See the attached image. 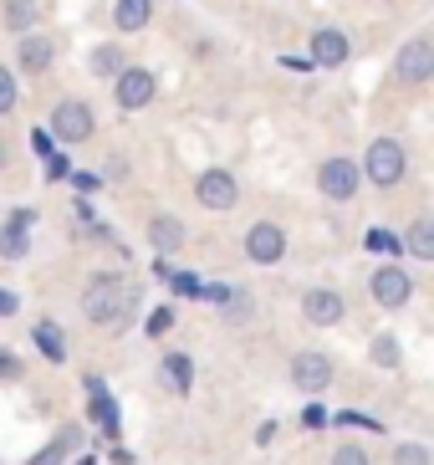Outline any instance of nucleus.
<instances>
[{"mask_svg":"<svg viewBox=\"0 0 434 465\" xmlns=\"http://www.w3.org/2000/svg\"><path fill=\"white\" fill-rule=\"evenodd\" d=\"M138 282L123 272H93V282L82 287V317L97 328H123L138 312Z\"/></svg>","mask_w":434,"mask_h":465,"instance_id":"f257e3e1","label":"nucleus"},{"mask_svg":"<svg viewBox=\"0 0 434 465\" xmlns=\"http://www.w3.org/2000/svg\"><path fill=\"white\" fill-rule=\"evenodd\" d=\"M409 174V149L399 143V138H373L363 153V179L373 184V190H399Z\"/></svg>","mask_w":434,"mask_h":465,"instance_id":"f03ea898","label":"nucleus"},{"mask_svg":"<svg viewBox=\"0 0 434 465\" xmlns=\"http://www.w3.org/2000/svg\"><path fill=\"white\" fill-rule=\"evenodd\" d=\"M286 379H291V389L307 399L327 394L332 389V379H338V369H332V358L317 353V348H301V353H291V369H286Z\"/></svg>","mask_w":434,"mask_h":465,"instance_id":"7ed1b4c3","label":"nucleus"},{"mask_svg":"<svg viewBox=\"0 0 434 465\" xmlns=\"http://www.w3.org/2000/svg\"><path fill=\"white\" fill-rule=\"evenodd\" d=\"M317 190H322V200H332V205H348V200L363 190V169H358L348 153H332V159L317 164Z\"/></svg>","mask_w":434,"mask_h":465,"instance_id":"20e7f679","label":"nucleus"},{"mask_svg":"<svg viewBox=\"0 0 434 465\" xmlns=\"http://www.w3.org/2000/svg\"><path fill=\"white\" fill-rule=\"evenodd\" d=\"M153 93H159V77L149 67H138V62H128L113 77V103H118V113H143L153 103Z\"/></svg>","mask_w":434,"mask_h":465,"instance_id":"39448f33","label":"nucleus"},{"mask_svg":"<svg viewBox=\"0 0 434 465\" xmlns=\"http://www.w3.org/2000/svg\"><path fill=\"white\" fill-rule=\"evenodd\" d=\"M286 225H276V220H256L251 231H245V261L251 266H281L286 261Z\"/></svg>","mask_w":434,"mask_h":465,"instance_id":"423d86ee","label":"nucleus"},{"mask_svg":"<svg viewBox=\"0 0 434 465\" xmlns=\"http://www.w3.org/2000/svg\"><path fill=\"white\" fill-rule=\"evenodd\" d=\"M368 292H373V302H379L383 312H399V307L414 302V276L399 261H389V266H379V272L368 276Z\"/></svg>","mask_w":434,"mask_h":465,"instance_id":"0eeeda50","label":"nucleus"},{"mask_svg":"<svg viewBox=\"0 0 434 465\" xmlns=\"http://www.w3.org/2000/svg\"><path fill=\"white\" fill-rule=\"evenodd\" d=\"M434 77V42L429 36H409L394 56V83L404 87H424Z\"/></svg>","mask_w":434,"mask_h":465,"instance_id":"6e6552de","label":"nucleus"},{"mask_svg":"<svg viewBox=\"0 0 434 465\" xmlns=\"http://www.w3.org/2000/svg\"><path fill=\"white\" fill-rule=\"evenodd\" d=\"M93 128H97V118H93V108H87L82 97H62V103L52 108V138L56 143H87Z\"/></svg>","mask_w":434,"mask_h":465,"instance_id":"1a4fd4ad","label":"nucleus"},{"mask_svg":"<svg viewBox=\"0 0 434 465\" xmlns=\"http://www.w3.org/2000/svg\"><path fill=\"white\" fill-rule=\"evenodd\" d=\"M194 200H200L204 210L225 215V210L241 205V179H235L231 169H204V174L194 179Z\"/></svg>","mask_w":434,"mask_h":465,"instance_id":"9d476101","label":"nucleus"},{"mask_svg":"<svg viewBox=\"0 0 434 465\" xmlns=\"http://www.w3.org/2000/svg\"><path fill=\"white\" fill-rule=\"evenodd\" d=\"M301 317L312 322V328H338L342 317H348V297L332 287H307L301 292Z\"/></svg>","mask_w":434,"mask_h":465,"instance_id":"9b49d317","label":"nucleus"},{"mask_svg":"<svg viewBox=\"0 0 434 465\" xmlns=\"http://www.w3.org/2000/svg\"><path fill=\"white\" fill-rule=\"evenodd\" d=\"M307 62H312V67H342V62H348V56H353V42H348V31H338V26H317L312 31V42H307Z\"/></svg>","mask_w":434,"mask_h":465,"instance_id":"f8f14e48","label":"nucleus"},{"mask_svg":"<svg viewBox=\"0 0 434 465\" xmlns=\"http://www.w3.org/2000/svg\"><path fill=\"white\" fill-rule=\"evenodd\" d=\"M31 225H36V210H11V220L0 225V261L31 256Z\"/></svg>","mask_w":434,"mask_h":465,"instance_id":"ddd939ff","label":"nucleus"},{"mask_svg":"<svg viewBox=\"0 0 434 465\" xmlns=\"http://www.w3.org/2000/svg\"><path fill=\"white\" fill-rule=\"evenodd\" d=\"M56 62V42L52 36H41V31H26L21 46H15V67L26 72V77H46Z\"/></svg>","mask_w":434,"mask_h":465,"instance_id":"4468645a","label":"nucleus"},{"mask_svg":"<svg viewBox=\"0 0 434 465\" xmlns=\"http://www.w3.org/2000/svg\"><path fill=\"white\" fill-rule=\"evenodd\" d=\"M184 241H190V231H184V220H179V215H169V210L149 215V246L159 251V256H174V251H184Z\"/></svg>","mask_w":434,"mask_h":465,"instance_id":"2eb2a0df","label":"nucleus"},{"mask_svg":"<svg viewBox=\"0 0 434 465\" xmlns=\"http://www.w3.org/2000/svg\"><path fill=\"white\" fill-rule=\"evenodd\" d=\"M159 379H163V389H169V394H190L194 389V358L190 353H163L159 358Z\"/></svg>","mask_w":434,"mask_h":465,"instance_id":"dca6fc26","label":"nucleus"},{"mask_svg":"<svg viewBox=\"0 0 434 465\" xmlns=\"http://www.w3.org/2000/svg\"><path fill=\"white\" fill-rule=\"evenodd\" d=\"M77 445H82V424H62V430L52 435V445H46V450H36L26 465H67V455L77 450Z\"/></svg>","mask_w":434,"mask_h":465,"instance_id":"f3484780","label":"nucleus"},{"mask_svg":"<svg viewBox=\"0 0 434 465\" xmlns=\"http://www.w3.org/2000/svg\"><path fill=\"white\" fill-rule=\"evenodd\" d=\"M149 21H153V0H118V5H113V26H118L123 36L149 31Z\"/></svg>","mask_w":434,"mask_h":465,"instance_id":"a211bd4d","label":"nucleus"},{"mask_svg":"<svg viewBox=\"0 0 434 465\" xmlns=\"http://www.w3.org/2000/svg\"><path fill=\"white\" fill-rule=\"evenodd\" d=\"M31 342L41 348L46 363H67V332L56 328L52 317H36V328H31Z\"/></svg>","mask_w":434,"mask_h":465,"instance_id":"6ab92c4d","label":"nucleus"},{"mask_svg":"<svg viewBox=\"0 0 434 465\" xmlns=\"http://www.w3.org/2000/svg\"><path fill=\"white\" fill-rule=\"evenodd\" d=\"M399 246H404L414 261H434V220L429 215L409 220V231H404V241H399Z\"/></svg>","mask_w":434,"mask_h":465,"instance_id":"aec40b11","label":"nucleus"},{"mask_svg":"<svg viewBox=\"0 0 434 465\" xmlns=\"http://www.w3.org/2000/svg\"><path fill=\"white\" fill-rule=\"evenodd\" d=\"M210 297L225 302V322H235V328H245L251 312H256V302H251V292H245V287H215Z\"/></svg>","mask_w":434,"mask_h":465,"instance_id":"412c9836","label":"nucleus"},{"mask_svg":"<svg viewBox=\"0 0 434 465\" xmlns=\"http://www.w3.org/2000/svg\"><path fill=\"white\" fill-rule=\"evenodd\" d=\"M368 363H373V369H399V363H404V342H399L394 332H379V338L368 342Z\"/></svg>","mask_w":434,"mask_h":465,"instance_id":"4be33fe9","label":"nucleus"},{"mask_svg":"<svg viewBox=\"0 0 434 465\" xmlns=\"http://www.w3.org/2000/svg\"><path fill=\"white\" fill-rule=\"evenodd\" d=\"M87 67H93V77H118L123 67H128V56H123V46H113V42H103V46H93V56H87Z\"/></svg>","mask_w":434,"mask_h":465,"instance_id":"5701e85b","label":"nucleus"},{"mask_svg":"<svg viewBox=\"0 0 434 465\" xmlns=\"http://www.w3.org/2000/svg\"><path fill=\"white\" fill-rule=\"evenodd\" d=\"M87 394H93L97 424H108V435H118V404H113V394L103 389V379H87Z\"/></svg>","mask_w":434,"mask_h":465,"instance_id":"b1692460","label":"nucleus"},{"mask_svg":"<svg viewBox=\"0 0 434 465\" xmlns=\"http://www.w3.org/2000/svg\"><path fill=\"white\" fill-rule=\"evenodd\" d=\"M5 31H15V36L36 31V0H5Z\"/></svg>","mask_w":434,"mask_h":465,"instance_id":"393cba45","label":"nucleus"},{"mask_svg":"<svg viewBox=\"0 0 434 465\" xmlns=\"http://www.w3.org/2000/svg\"><path fill=\"white\" fill-rule=\"evenodd\" d=\"M389 465H434V455L424 440H399L394 450H389Z\"/></svg>","mask_w":434,"mask_h":465,"instance_id":"a878e982","label":"nucleus"},{"mask_svg":"<svg viewBox=\"0 0 434 465\" xmlns=\"http://www.w3.org/2000/svg\"><path fill=\"white\" fill-rule=\"evenodd\" d=\"M332 465H373V455H368L358 440H342L338 450H332Z\"/></svg>","mask_w":434,"mask_h":465,"instance_id":"bb28decb","label":"nucleus"},{"mask_svg":"<svg viewBox=\"0 0 434 465\" xmlns=\"http://www.w3.org/2000/svg\"><path fill=\"white\" fill-rule=\"evenodd\" d=\"M169 328H174V307H153V312L143 317V332H149V338H163Z\"/></svg>","mask_w":434,"mask_h":465,"instance_id":"cd10ccee","label":"nucleus"},{"mask_svg":"<svg viewBox=\"0 0 434 465\" xmlns=\"http://www.w3.org/2000/svg\"><path fill=\"white\" fill-rule=\"evenodd\" d=\"M21 373H26V363H21V358L11 353V348H0V383H15Z\"/></svg>","mask_w":434,"mask_h":465,"instance_id":"c85d7f7f","label":"nucleus"},{"mask_svg":"<svg viewBox=\"0 0 434 465\" xmlns=\"http://www.w3.org/2000/svg\"><path fill=\"white\" fill-rule=\"evenodd\" d=\"M368 246H373V251H394V256H399V235L383 231V225H373V231H368Z\"/></svg>","mask_w":434,"mask_h":465,"instance_id":"c756f323","label":"nucleus"},{"mask_svg":"<svg viewBox=\"0 0 434 465\" xmlns=\"http://www.w3.org/2000/svg\"><path fill=\"white\" fill-rule=\"evenodd\" d=\"M169 282H174V292H184V297H200V276H194V272H169Z\"/></svg>","mask_w":434,"mask_h":465,"instance_id":"7c9ffc66","label":"nucleus"},{"mask_svg":"<svg viewBox=\"0 0 434 465\" xmlns=\"http://www.w3.org/2000/svg\"><path fill=\"white\" fill-rule=\"evenodd\" d=\"M11 108H15V77L0 67V113H11Z\"/></svg>","mask_w":434,"mask_h":465,"instance_id":"2f4dec72","label":"nucleus"},{"mask_svg":"<svg viewBox=\"0 0 434 465\" xmlns=\"http://www.w3.org/2000/svg\"><path fill=\"white\" fill-rule=\"evenodd\" d=\"M301 424H307V430H322V424H327V410H322V404H307V410H301Z\"/></svg>","mask_w":434,"mask_h":465,"instance_id":"473e14b6","label":"nucleus"},{"mask_svg":"<svg viewBox=\"0 0 434 465\" xmlns=\"http://www.w3.org/2000/svg\"><path fill=\"white\" fill-rule=\"evenodd\" d=\"M276 435H281V424H276V420H266V424L256 430V445H271Z\"/></svg>","mask_w":434,"mask_h":465,"instance_id":"72a5a7b5","label":"nucleus"},{"mask_svg":"<svg viewBox=\"0 0 434 465\" xmlns=\"http://www.w3.org/2000/svg\"><path fill=\"white\" fill-rule=\"evenodd\" d=\"M15 307H21V302H15V297H11V292H0V317H11V312H15Z\"/></svg>","mask_w":434,"mask_h":465,"instance_id":"f704fd0d","label":"nucleus"},{"mask_svg":"<svg viewBox=\"0 0 434 465\" xmlns=\"http://www.w3.org/2000/svg\"><path fill=\"white\" fill-rule=\"evenodd\" d=\"M11 169V149H5V138H0V174Z\"/></svg>","mask_w":434,"mask_h":465,"instance_id":"c9c22d12","label":"nucleus"}]
</instances>
